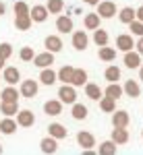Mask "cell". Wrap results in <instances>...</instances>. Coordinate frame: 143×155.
<instances>
[{
    "instance_id": "obj_36",
    "label": "cell",
    "mask_w": 143,
    "mask_h": 155,
    "mask_svg": "<svg viewBox=\"0 0 143 155\" xmlns=\"http://www.w3.org/2000/svg\"><path fill=\"white\" fill-rule=\"evenodd\" d=\"M48 15H58L64 8V0H48Z\"/></svg>"
},
{
    "instance_id": "obj_46",
    "label": "cell",
    "mask_w": 143,
    "mask_h": 155,
    "mask_svg": "<svg viewBox=\"0 0 143 155\" xmlns=\"http://www.w3.org/2000/svg\"><path fill=\"white\" fill-rule=\"evenodd\" d=\"M139 79L143 81V64H139Z\"/></svg>"
},
{
    "instance_id": "obj_41",
    "label": "cell",
    "mask_w": 143,
    "mask_h": 155,
    "mask_svg": "<svg viewBox=\"0 0 143 155\" xmlns=\"http://www.w3.org/2000/svg\"><path fill=\"white\" fill-rule=\"evenodd\" d=\"M12 56V46L11 44H0V58L9 60Z\"/></svg>"
},
{
    "instance_id": "obj_2",
    "label": "cell",
    "mask_w": 143,
    "mask_h": 155,
    "mask_svg": "<svg viewBox=\"0 0 143 155\" xmlns=\"http://www.w3.org/2000/svg\"><path fill=\"white\" fill-rule=\"evenodd\" d=\"M17 126H23V128H31L33 124H36V116H33V112L31 110H19L17 114Z\"/></svg>"
},
{
    "instance_id": "obj_27",
    "label": "cell",
    "mask_w": 143,
    "mask_h": 155,
    "mask_svg": "<svg viewBox=\"0 0 143 155\" xmlns=\"http://www.w3.org/2000/svg\"><path fill=\"white\" fill-rule=\"evenodd\" d=\"M0 112L4 114V116H15L17 112H19V101H2L0 104Z\"/></svg>"
},
{
    "instance_id": "obj_38",
    "label": "cell",
    "mask_w": 143,
    "mask_h": 155,
    "mask_svg": "<svg viewBox=\"0 0 143 155\" xmlns=\"http://www.w3.org/2000/svg\"><path fill=\"white\" fill-rule=\"evenodd\" d=\"M25 15H29V4L23 2V0H19L15 4V17H25Z\"/></svg>"
},
{
    "instance_id": "obj_44",
    "label": "cell",
    "mask_w": 143,
    "mask_h": 155,
    "mask_svg": "<svg viewBox=\"0 0 143 155\" xmlns=\"http://www.w3.org/2000/svg\"><path fill=\"white\" fill-rule=\"evenodd\" d=\"M83 2H85V4H89V6H95L100 0H83Z\"/></svg>"
},
{
    "instance_id": "obj_40",
    "label": "cell",
    "mask_w": 143,
    "mask_h": 155,
    "mask_svg": "<svg viewBox=\"0 0 143 155\" xmlns=\"http://www.w3.org/2000/svg\"><path fill=\"white\" fill-rule=\"evenodd\" d=\"M33 56H36V52H33V48H29V46L21 48V52H19V58L23 60V62H31Z\"/></svg>"
},
{
    "instance_id": "obj_3",
    "label": "cell",
    "mask_w": 143,
    "mask_h": 155,
    "mask_svg": "<svg viewBox=\"0 0 143 155\" xmlns=\"http://www.w3.org/2000/svg\"><path fill=\"white\" fill-rule=\"evenodd\" d=\"M97 6V15L102 17V19H112L114 15H116V4L112 2V0H104V2H97L95 4Z\"/></svg>"
},
{
    "instance_id": "obj_1",
    "label": "cell",
    "mask_w": 143,
    "mask_h": 155,
    "mask_svg": "<svg viewBox=\"0 0 143 155\" xmlns=\"http://www.w3.org/2000/svg\"><path fill=\"white\" fill-rule=\"evenodd\" d=\"M58 99L62 104H75L77 101V91L71 83H62V87L58 89Z\"/></svg>"
},
{
    "instance_id": "obj_4",
    "label": "cell",
    "mask_w": 143,
    "mask_h": 155,
    "mask_svg": "<svg viewBox=\"0 0 143 155\" xmlns=\"http://www.w3.org/2000/svg\"><path fill=\"white\" fill-rule=\"evenodd\" d=\"M37 89H39V85H37V81H33V79H29V81H23L21 83V89H19V93H21V97H36L37 95Z\"/></svg>"
},
{
    "instance_id": "obj_22",
    "label": "cell",
    "mask_w": 143,
    "mask_h": 155,
    "mask_svg": "<svg viewBox=\"0 0 143 155\" xmlns=\"http://www.w3.org/2000/svg\"><path fill=\"white\" fill-rule=\"evenodd\" d=\"M83 23H85V29H97L100 23H102V17H100L97 12H87Z\"/></svg>"
},
{
    "instance_id": "obj_15",
    "label": "cell",
    "mask_w": 143,
    "mask_h": 155,
    "mask_svg": "<svg viewBox=\"0 0 143 155\" xmlns=\"http://www.w3.org/2000/svg\"><path fill=\"white\" fill-rule=\"evenodd\" d=\"M122 93L135 99V97H139V95H141V87H139V83H137V81H131V79H129L127 83L122 85Z\"/></svg>"
},
{
    "instance_id": "obj_8",
    "label": "cell",
    "mask_w": 143,
    "mask_h": 155,
    "mask_svg": "<svg viewBox=\"0 0 143 155\" xmlns=\"http://www.w3.org/2000/svg\"><path fill=\"white\" fill-rule=\"evenodd\" d=\"M87 44H89V35L85 31H75L73 33V48L75 50L83 52V50H87Z\"/></svg>"
},
{
    "instance_id": "obj_20",
    "label": "cell",
    "mask_w": 143,
    "mask_h": 155,
    "mask_svg": "<svg viewBox=\"0 0 143 155\" xmlns=\"http://www.w3.org/2000/svg\"><path fill=\"white\" fill-rule=\"evenodd\" d=\"M17 130V122L11 116H4V120H0V132L2 134H12Z\"/></svg>"
},
{
    "instance_id": "obj_14",
    "label": "cell",
    "mask_w": 143,
    "mask_h": 155,
    "mask_svg": "<svg viewBox=\"0 0 143 155\" xmlns=\"http://www.w3.org/2000/svg\"><path fill=\"white\" fill-rule=\"evenodd\" d=\"M139 64H141V56H139V52H133V50H129V52H124V66L127 68H139Z\"/></svg>"
},
{
    "instance_id": "obj_25",
    "label": "cell",
    "mask_w": 143,
    "mask_h": 155,
    "mask_svg": "<svg viewBox=\"0 0 143 155\" xmlns=\"http://www.w3.org/2000/svg\"><path fill=\"white\" fill-rule=\"evenodd\" d=\"M85 95L89 97V99H94V101H97L100 97L104 95V91H102L95 83H85Z\"/></svg>"
},
{
    "instance_id": "obj_16",
    "label": "cell",
    "mask_w": 143,
    "mask_h": 155,
    "mask_svg": "<svg viewBox=\"0 0 143 155\" xmlns=\"http://www.w3.org/2000/svg\"><path fill=\"white\" fill-rule=\"evenodd\" d=\"M44 46H46L48 52L56 54V52H60V50H62V39H60L58 35H48L46 41H44Z\"/></svg>"
},
{
    "instance_id": "obj_47",
    "label": "cell",
    "mask_w": 143,
    "mask_h": 155,
    "mask_svg": "<svg viewBox=\"0 0 143 155\" xmlns=\"http://www.w3.org/2000/svg\"><path fill=\"white\" fill-rule=\"evenodd\" d=\"M4 62H6V60H4V58H0V71L4 68Z\"/></svg>"
},
{
    "instance_id": "obj_49",
    "label": "cell",
    "mask_w": 143,
    "mask_h": 155,
    "mask_svg": "<svg viewBox=\"0 0 143 155\" xmlns=\"http://www.w3.org/2000/svg\"><path fill=\"white\" fill-rule=\"evenodd\" d=\"M141 137H143V130H141Z\"/></svg>"
},
{
    "instance_id": "obj_12",
    "label": "cell",
    "mask_w": 143,
    "mask_h": 155,
    "mask_svg": "<svg viewBox=\"0 0 143 155\" xmlns=\"http://www.w3.org/2000/svg\"><path fill=\"white\" fill-rule=\"evenodd\" d=\"M44 112H46V116H58V114H62V101L60 99H48L44 104Z\"/></svg>"
},
{
    "instance_id": "obj_26",
    "label": "cell",
    "mask_w": 143,
    "mask_h": 155,
    "mask_svg": "<svg viewBox=\"0 0 143 155\" xmlns=\"http://www.w3.org/2000/svg\"><path fill=\"white\" fill-rule=\"evenodd\" d=\"M104 95H108V97H112V99H116V101H118L120 97H122V87L118 85V81H114V83L108 85L106 91H104Z\"/></svg>"
},
{
    "instance_id": "obj_48",
    "label": "cell",
    "mask_w": 143,
    "mask_h": 155,
    "mask_svg": "<svg viewBox=\"0 0 143 155\" xmlns=\"http://www.w3.org/2000/svg\"><path fill=\"white\" fill-rule=\"evenodd\" d=\"M0 153H2V145H0Z\"/></svg>"
},
{
    "instance_id": "obj_13",
    "label": "cell",
    "mask_w": 143,
    "mask_h": 155,
    "mask_svg": "<svg viewBox=\"0 0 143 155\" xmlns=\"http://www.w3.org/2000/svg\"><path fill=\"white\" fill-rule=\"evenodd\" d=\"M112 141L116 145H124L129 141V130H127V126H114L112 128Z\"/></svg>"
},
{
    "instance_id": "obj_32",
    "label": "cell",
    "mask_w": 143,
    "mask_h": 155,
    "mask_svg": "<svg viewBox=\"0 0 143 155\" xmlns=\"http://www.w3.org/2000/svg\"><path fill=\"white\" fill-rule=\"evenodd\" d=\"M116 12H118L120 23H124V25H129L135 19V8H131V6H124L122 11H116Z\"/></svg>"
},
{
    "instance_id": "obj_17",
    "label": "cell",
    "mask_w": 143,
    "mask_h": 155,
    "mask_svg": "<svg viewBox=\"0 0 143 155\" xmlns=\"http://www.w3.org/2000/svg\"><path fill=\"white\" fill-rule=\"evenodd\" d=\"M48 134H50V137H54V139L58 141V139H66L69 130H66V128H64L62 124L54 122V124H50V126H48Z\"/></svg>"
},
{
    "instance_id": "obj_29",
    "label": "cell",
    "mask_w": 143,
    "mask_h": 155,
    "mask_svg": "<svg viewBox=\"0 0 143 155\" xmlns=\"http://www.w3.org/2000/svg\"><path fill=\"white\" fill-rule=\"evenodd\" d=\"M116 58V50L110 48V46H100V60H104V62H114Z\"/></svg>"
},
{
    "instance_id": "obj_5",
    "label": "cell",
    "mask_w": 143,
    "mask_h": 155,
    "mask_svg": "<svg viewBox=\"0 0 143 155\" xmlns=\"http://www.w3.org/2000/svg\"><path fill=\"white\" fill-rule=\"evenodd\" d=\"M33 64L37 68H46V66H52L54 64V54L52 52H42V54H36L33 56Z\"/></svg>"
},
{
    "instance_id": "obj_39",
    "label": "cell",
    "mask_w": 143,
    "mask_h": 155,
    "mask_svg": "<svg viewBox=\"0 0 143 155\" xmlns=\"http://www.w3.org/2000/svg\"><path fill=\"white\" fill-rule=\"evenodd\" d=\"M129 29H131V35H137V37L143 35V23L137 21V19H133L131 23H129Z\"/></svg>"
},
{
    "instance_id": "obj_35",
    "label": "cell",
    "mask_w": 143,
    "mask_h": 155,
    "mask_svg": "<svg viewBox=\"0 0 143 155\" xmlns=\"http://www.w3.org/2000/svg\"><path fill=\"white\" fill-rule=\"evenodd\" d=\"M104 77H106L108 83H114V81H118V79H120V68L112 64V66H108L106 71H104Z\"/></svg>"
},
{
    "instance_id": "obj_43",
    "label": "cell",
    "mask_w": 143,
    "mask_h": 155,
    "mask_svg": "<svg viewBox=\"0 0 143 155\" xmlns=\"http://www.w3.org/2000/svg\"><path fill=\"white\" fill-rule=\"evenodd\" d=\"M135 19H137V21H141V23H143V6H139V8L135 11Z\"/></svg>"
},
{
    "instance_id": "obj_31",
    "label": "cell",
    "mask_w": 143,
    "mask_h": 155,
    "mask_svg": "<svg viewBox=\"0 0 143 155\" xmlns=\"http://www.w3.org/2000/svg\"><path fill=\"white\" fill-rule=\"evenodd\" d=\"M116 151H118V147H116L114 141H104L100 145V149H97L100 155H116Z\"/></svg>"
},
{
    "instance_id": "obj_24",
    "label": "cell",
    "mask_w": 143,
    "mask_h": 155,
    "mask_svg": "<svg viewBox=\"0 0 143 155\" xmlns=\"http://www.w3.org/2000/svg\"><path fill=\"white\" fill-rule=\"evenodd\" d=\"M39 81H42L44 85H48V87H50V85H54V83H56V72L52 71L50 66L42 68V72H39Z\"/></svg>"
},
{
    "instance_id": "obj_7",
    "label": "cell",
    "mask_w": 143,
    "mask_h": 155,
    "mask_svg": "<svg viewBox=\"0 0 143 155\" xmlns=\"http://www.w3.org/2000/svg\"><path fill=\"white\" fill-rule=\"evenodd\" d=\"M29 17H31L33 23H44V21L48 19V8L42 6V4H36V6L29 8Z\"/></svg>"
},
{
    "instance_id": "obj_11",
    "label": "cell",
    "mask_w": 143,
    "mask_h": 155,
    "mask_svg": "<svg viewBox=\"0 0 143 155\" xmlns=\"http://www.w3.org/2000/svg\"><path fill=\"white\" fill-rule=\"evenodd\" d=\"M116 48L122 50V52H129V50L135 48V39H133L131 33H122V35L116 37Z\"/></svg>"
},
{
    "instance_id": "obj_9",
    "label": "cell",
    "mask_w": 143,
    "mask_h": 155,
    "mask_svg": "<svg viewBox=\"0 0 143 155\" xmlns=\"http://www.w3.org/2000/svg\"><path fill=\"white\" fill-rule=\"evenodd\" d=\"M129 122H131L129 112H124V110H114L112 112V126H129Z\"/></svg>"
},
{
    "instance_id": "obj_37",
    "label": "cell",
    "mask_w": 143,
    "mask_h": 155,
    "mask_svg": "<svg viewBox=\"0 0 143 155\" xmlns=\"http://www.w3.org/2000/svg\"><path fill=\"white\" fill-rule=\"evenodd\" d=\"M94 41L97 44V46H106L108 44V31L106 29H94Z\"/></svg>"
},
{
    "instance_id": "obj_19",
    "label": "cell",
    "mask_w": 143,
    "mask_h": 155,
    "mask_svg": "<svg viewBox=\"0 0 143 155\" xmlns=\"http://www.w3.org/2000/svg\"><path fill=\"white\" fill-rule=\"evenodd\" d=\"M87 83V71L83 68H75L73 71V77H71V85L73 87H81V85Z\"/></svg>"
},
{
    "instance_id": "obj_50",
    "label": "cell",
    "mask_w": 143,
    "mask_h": 155,
    "mask_svg": "<svg viewBox=\"0 0 143 155\" xmlns=\"http://www.w3.org/2000/svg\"><path fill=\"white\" fill-rule=\"evenodd\" d=\"M0 79H2V74H0Z\"/></svg>"
},
{
    "instance_id": "obj_23",
    "label": "cell",
    "mask_w": 143,
    "mask_h": 155,
    "mask_svg": "<svg viewBox=\"0 0 143 155\" xmlns=\"http://www.w3.org/2000/svg\"><path fill=\"white\" fill-rule=\"evenodd\" d=\"M39 147H42L44 153H56V151H58V143H56L54 137H46V139H42Z\"/></svg>"
},
{
    "instance_id": "obj_28",
    "label": "cell",
    "mask_w": 143,
    "mask_h": 155,
    "mask_svg": "<svg viewBox=\"0 0 143 155\" xmlns=\"http://www.w3.org/2000/svg\"><path fill=\"white\" fill-rule=\"evenodd\" d=\"M100 107H102V112H108V114H112L114 110H116V99H112V97L108 95H102L100 99Z\"/></svg>"
},
{
    "instance_id": "obj_34",
    "label": "cell",
    "mask_w": 143,
    "mask_h": 155,
    "mask_svg": "<svg viewBox=\"0 0 143 155\" xmlns=\"http://www.w3.org/2000/svg\"><path fill=\"white\" fill-rule=\"evenodd\" d=\"M73 66H62L58 72H56V81H62V83H71V77H73Z\"/></svg>"
},
{
    "instance_id": "obj_30",
    "label": "cell",
    "mask_w": 143,
    "mask_h": 155,
    "mask_svg": "<svg viewBox=\"0 0 143 155\" xmlns=\"http://www.w3.org/2000/svg\"><path fill=\"white\" fill-rule=\"evenodd\" d=\"M73 106V118L75 120H85L87 118V114H89V110H87V107L83 106V104H77V101H75V104H71Z\"/></svg>"
},
{
    "instance_id": "obj_45",
    "label": "cell",
    "mask_w": 143,
    "mask_h": 155,
    "mask_svg": "<svg viewBox=\"0 0 143 155\" xmlns=\"http://www.w3.org/2000/svg\"><path fill=\"white\" fill-rule=\"evenodd\" d=\"M4 12H6V6H4V2H0V17H2Z\"/></svg>"
},
{
    "instance_id": "obj_6",
    "label": "cell",
    "mask_w": 143,
    "mask_h": 155,
    "mask_svg": "<svg viewBox=\"0 0 143 155\" xmlns=\"http://www.w3.org/2000/svg\"><path fill=\"white\" fill-rule=\"evenodd\" d=\"M0 74H2V81H6L9 85H15V83L21 81V72L17 71L15 66H4Z\"/></svg>"
},
{
    "instance_id": "obj_33",
    "label": "cell",
    "mask_w": 143,
    "mask_h": 155,
    "mask_svg": "<svg viewBox=\"0 0 143 155\" xmlns=\"http://www.w3.org/2000/svg\"><path fill=\"white\" fill-rule=\"evenodd\" d=\"M31 17L29 15H25V17H15V27L19 29V31H27V29H31Z\"/></svg>"
},
{
    "instance_id": "obj_18",
    "label": "cell",
    "mask_w": 143,
    "mask_h": 155,
    "mask_svg": "<svg viewBox=\"0 0 143 155\" xmlns=\"http://www.w3.org/2000/svg\"><path fill=\"white\" fill-rule=\"evenodd\" d=\"M19 97H21V93H19V89H15V85H9L0 93V99L2 101H19Z\"/></svg>"
},
{
    "instance_id": "obj_21",
    "label": "cell",
    "mask_w": 143,
    "mask_h": 155,
    "mask_svg": "<svg viewBox=\"0 0 143 155\" xmlns=\"http://www.w3.org/2000/svg\"><path fill=\"white\" fill-rule=\"evenodd\" d=\"M56 29H58L60 33H71L73 31V19L71 17H62V15H60L58 19H56Z\"/></svg>"
},
{
    "instance_id": "obj_42",
    "label": "cell",
    "mask_w": 143,
    "mask_h": 155,
    "mask_svg": "<svg viewBox=\"0 0 143 155\" xmlns=\"http://www.w3.org/2000/svg\"><path fill=\"white\" fill-rule=\"evenodd\" d=\"M135 52H139V56H143V35L139 37V41H135Z\"/></svg>"
},
{
    "instance_id": "obj_10",
    "label": "cell",
    "mask_w": 143,
    "mask_h": 155,
    "mask_svg": "<svg viewBox=\"0 0 143 155\" xmlns=\"http://www.w3.org/2000/svg\"><path fill=\"white\" fill-rule=\"evenodd\" d=\"M77 143L81 145V149H94L95 147V137L87 130H81L77 134Z\"/></svg>"
}]
</instances>
